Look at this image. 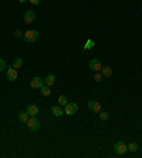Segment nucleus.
I'll return each instance as SVG.
<instances>
[{
    "label": "nucleus",
    "mask_w": 142,
    "mask_h": 158,
    "mask_svg": "<svg viewBox=\"0 0 142 158\" xmlns=\"http://www.w3.org/2000/svg\"><path fill=\"white\" fill-rule=\"evenodd\" d=\"M38 31L37 30H26V33H23V39H24V41H27V43H34V41L38 40Z\"/></svg>",
    "instance_id": "f257e3e1"
},
{
    "label": "nucleus",
    "mask_w": 142,
    "mask_h": 158,
    "mask_svg": "<svg viewBox=\"0 0 142 158\" xmlns=\"http://www.w3.org/2000/svg\"><path fill=\"white\" fill-rule=\"evenodd\" d=\"M27 128L30 130V131H38L40 130V121H38L36 117H30L29 120H27L26 123Z\"/></svg>",
    "instance_id": "f03ea898"
},
{
    "label": "nucleus",
    "mask_w": 142,
    "mask_h": 158,
    "mask_svg": "<svg viewBox=\"0 0 142 158\" xmlns=\"http://www.w3.org/2000/svg\"><path fill=\"white\" fill-rule=\"evenodd\" d=\"M114 151L116 152V155H124L128 151V145L124 141H116L114 145Z\"/></svg>",
    "instance_id": "7ed1b4c3"
},
{
    "label": "nucleus",
    "mask_w": 142,
    "mask_h": 158,
    "mask_svg": "<svg viewBox=\"0 0 142 158\" xmlns=\"http://www.w3.org/2000/svg\"><path fill=\"white\" fill-rule=\"evenodd\" d=\"M77 111H78V104L67 103V106H64V113L67 115H74Z\"/></svg>",
    "instance_id": "20e7f679"
},
{
    "label": "nucleus",
    "mask_w": 142,
    "mask_h": 158,
    "mask_svg": "<svg viewBox=\"0 0 142 158\" xmlns=\"http://www.w3.org/2000/svg\"><path fill=\"white\" fill-rule=\"evenodd\" d=\"M88 67H90V70H93L94 73H97V71H101L102 63L98 59H91L90 63H88Z\"/></svg>",
    "instance_id": "39448f33"
},
{
    "label": "nucleus",
    "mask_w": 142,
    "mask_h": 158,
    "mask_svg": "<svg viewBox=\"0 0 142 158\" xmlns=\"http://www.w3.org/2000/svg\"><path fill=\"white\" fill-rule=\"evenodd\" d=\"M44 85V78H41V77H33L30 80V87L34 88V90H40L41 87Z\"/></svg>",
    "instance_id": "423d86ee"
},
{
    "label": "nucleus",
    "mask_w": 142,
    "mask_h": 158,
    "mask_svg": "<svg viewBox=\"0 0 142 158\" xmlns=\"http://www.w3.org/2000/svg\"><path fill=\"white\" fill-rule=\"evenodd\" d=\"M38 111H40V108H38V106H36V104H29V106L26 107V113L30 117H36V115L38 114Z\"/></svg>",
    "instance_id": "0eeeda50"
},
{
    "label": "nucleus",
    "mask_w": 142,
    "mask_h": 158,
    "mask_svg": "<svg viewBox=\"0 0 142 158\" xmlns=\"http://www.w3.org/2000/svg\"><path fill=\"white\" fill-rule=\"evenodd\" d=\"M23 19H24L26 24H31V23H34V20H36V13H34L33 10H27L26 13H24V16H23Z\"/></svg>",
    "instance_id": "6e6552de"
},
{
    "label": "nucleus",
    "mask_w": 142,
    "mask_h": 158,
    "mask_svg": "<svg viewBox=\"0 0 142 158\" xmlns=\"http://www.w3.org/2000/svg\"><path fill=\"white\" fill-rule=\"evenodd\" d=\"M6 76H7V80L9 81H14V80H17V77H19V73H17V70H16L14 67L11 66L10 69H7Z\"/></svg>",
    "instance_id": "1a4fd4ad"
},
{
    "label": "nucleus",
    "mask_w": 142,
    "mask_h": 158,
    "mask_svg": "<svg viewBox=\"0 0 142 158\" xmlns=\"http://www.w3.org/2000/svg\"><path fill=\"white\" fill-rule=\"evenodd\" d=\"M88 110L93 111V113H100V111H101V104L98 103V101L90 100V101H88Z\"/></svg>",
    "instance_id": "9d476101"
},
{
    "label": "nucleus",
    "mask_w": 142,
    "mask_h": 158,
    "mask_svg": "<svg viewBox=\"0 0 142 158\" xmlns=\"http://www.w3.org/2000/svg\"><path fill=\"white\" fill-rule=\"evenodd\" d=\"M51 114L54 115V117H61V115L64 114V110L63 107L58 104V106H53L51 107Z\"/></svg>",
    "instance_id": "9b49d317"
},
{
    "label": "nucleus",
    "mask_w": 142,
    "mask_h": 158,
    "mask_svg": "<svg viewBox=\"0 0 142 158\" xmlns=\"http://www.w3.org/2000/svg\"><path fill=\"white\" fill-rule=\"evenodd\" d=\"M54 83H56V76H54V74H47L44 78V84L50 87V85H53Z\"/></svg>",
    "instance_id": "f8f14e48"
},
{
    "label": "nucleus",
    "mask_w": 142,
    "mask_h": 158,
    "mask_svg": "<svg viewBox=\"0 0 142 158\" xmlns=\"http://www.w3.org/2000/svg\"><path fill=\"white\" fill-rule=\"evenodd\" d=\"M17 118H19V121H20V123H24V124H26L27 120L30 118V115L27 114L26 111H20L19 114H17Z\"/></svg>",
    "instance_id": "ddd939ff"
},
{
    "label": "nucleus",
    "mask_w": 142,
    "mask_h": 158,
    "mask_svg": "<svg viewBox=\"0 0 142 158\" xmlns=\"http://www.w3.org/2000/svg\"><path fill=\"white\" fill-rule=\"evenodd\" d=\"M101 74L104 76V77H111L112 76V69L109 66H102V69H101Z\"/></svg>",
    "instance_id": "4468645a"
},
{
    "label": "nucleus",
    "mask_w": 142,
    "mask_h": 158,
    "mask_svg": "<svg viewBox=\"0 0 142 158\" xmlns=\"http://www.w3.org/2000/svg\"><path fill=\"white\" fill-rule=\"evenodd\" d=\"M40 91H41V96H44V97L51 96V90H50L49 85H43V87L40 88Z\"/></svg>",
    "instance_id": "2eb2a0df"
},
{
    "label": "nucleus",
    "mask_w": 142,
    "mask_h": 158,
    "mask_svg": "<svg viewBox=\"0 0 142 158\" xmlns=\"http://www.w3.org/2000/svg\"><path fill=\"white\" fill-rule=\"evenodd\" d=\"M94 46H95V41H94L93 39H88V40L85 41V44H84V50H85V52H88V50L94 48Z\"/></svg>",
    "instance_id": "dca6fc26"
},
{
    "label": "nucleus",
    "mask_w": 142,
    "mask_h": 158,
    "mask_svg": "<svg viewBox=\"0 0 142 158\" xmlns=\"http://www.w3.org/2000/svg\"><path fill=\"white\" fill-rule=\"evenodd\" d=\"M22 66H23V59H20V57L14 59V61H13V67H14L16 70H19Z\"/></svg>",
    "instance_id": "f3484780"
},
{
    "label": "nucleus",
    "mask_w": 142,
    "mask_h": 158,
    "mask_svg": "<svg viewBox=\"0 0 142 158\" xmlns=\"http://www.w3.org/2000/svg\"><path fill=\"white\" fill-rule=\"evenodd\" d=\"M138 144L135 143V141H132V143H129L128 144V150L131 151V152H135V151H138Z\"/></svg>",
    "instance_id": "a211bd4d"
},
{
    "label": "nucleus",
    "mask_w": 142,
    "mask_h": 158,
    "mask_svg": "<svg viewBox=\"0 0 142 158\" xmlns=\"http://www.w3.org/2000/svg\"><path fill=\"white\" fill-rule=\"evenodd\" d=\"M67 103H68V100H67V97H65V96H60V97H58V104H60L61 107L67 106Z\"/></svg>",
    "instance_id": "6ab92c4d"
},
{
    "label": "nucleus",
    "mask_w": 142,
    "mask_h": 158,
    "mask_svg": "<svg viewBox=\"0 0 142 158\" xmlns=\"http://www.w3.org/2000/svg\"><path fill=\"white\" fill-rule=\"evenodd\" d=\"M108 118H109V114L107 111H100V120L101 121H107Z\"/></svg>",
    "instance_id": "aec40b11"
},
{
    "label": "nucleus",
    "mask_w": 142,
    "mask_h": 158,
    "mask_svg": "<svg viewBox=\"0 0 142 158\" xmlns=\"http://www.w3.org/2000/svg\"><path fill=\"white\" fill-rule=\"evenodd\" d=\"M102 77H104V76H102L101 73H98V71L94 74V80L97 81V83H101V81H102Z\"/></svg>",
    "instance_id": "412c9836"
},
{
    "label": "nucleus",
    "mask_w": 142,
    "mask_h": 158,
    "mask_svg": "<svg viewBox=\"0 0 142 158\" xmlns=\"http://www.w3.org/2000/svg\"><path fill=\"white\" fill-rule=\"evenodd\" d=\"M4 69H6V61H4L3 59H0V73H2Z\"/></svg>",
    "instance_id": "4be33fe9"
},
{
    "label": "nucleus",
    "mask_w": 142,
    "mask_h": 158,
    "mask_svg": "<svg viewBox=\"0 0 142 158\" xmlns=\"http://www.w3.org/2000/svg\"><path fill=\"white\" fill-rule=\"evenodd\" d=\"M14 36H16V37H23V31H22L20 29H17V30L14 31Z\"/></svg>",
    "instance_id": "5701e85b"
},
{
    "label": "nucleus",
    "mask_w": 142,
    "mask_h": 158,
    "mask_svg": "<svg viewBox=\"0 0 142 158\" xmlns=\"http://www.w3.org/2000/svg\"><path fill=\"white\" fill-rule=\"evenodd\" d=\"M31 4H34V6H37V4H40V0H29Z\"/></svg>",
    "instance_id": "b1692460"
},
{
    "label": "nucleus",
    "mask_w": 142,
    "mask_h": 158,
    "mask_svg": "<svg viewBox=\"0 0 142 158\" xmlns=\"http://www.w3.org/2000/svg\"><path fill=\"white\" fill-rule=\"evenodd\" d=\"M20 3H26V2H29V0H19Z\"/></svg>",
    "instance_id": "393cba45"
}]
</instances>
